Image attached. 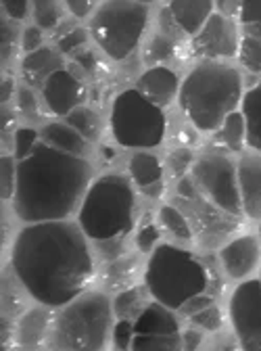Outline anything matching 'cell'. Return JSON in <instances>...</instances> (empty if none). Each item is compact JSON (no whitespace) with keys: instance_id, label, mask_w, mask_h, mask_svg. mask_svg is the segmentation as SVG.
I'll use <instances>...</instances> for the list:
<instances>
[{"instance_id":"4","label":"cell","mask_w":261,"mask_h":351,"mask_svg":"<svg viewBox=\"0 0 261 351\" xmlns=\"http://www.w3.org/2000/svg\"><path fill=\"white\" fill-rule=\"evenodd\" d=\"M113 301L103 291H86L55 316L49 347L59 351H101L113 337Z\"/></svg>"},{"instance_id":"1","label":"cell","mask_w":261,"mask_h":351,"mask_svg":"<svg viewBox=\"0 0 261 351\" xmlns=\"http://www.w3.org/2000/svg\"><path fill=\"white\" fill-rule=\"evenodd\" d=\"M82 226L69 219L27 224L11 249V268L25 293L49 307H63L95 278V253Z\"/></svg>"},{"instance_id":"7","label":"cell","mask_w":261,"mask_h":351,"mask_svg":"<svg viewBox=\"0 0 261 351\" xmlns=\"http://www.w3.org/2000/svg\"><path fill=\"white\" fill-rule=\"evenodd\" d=\"M111 132L121 147L155 149L167 134V119L159 105L149 101L138 88H129L113 101Z\"/></svg>"},{"instance_id":"49","label":"cell","mask_w":261,"mask_h":351,"mask_svg":"<svg viewBox=\"0 0 261 351\" xmlns=\"http://www.w3.org/2000/svg\"><path fill=\"white\" fill-rule=\"evenodd\" d=\"M97 0H65L67 9L75 15V17H86L90 15V11L95 9Z\"/></svg>"},{"instance_id":"48","label":"cell","mask_w":261,"mask_h":351,"mask_svg":"<svg viewBox=\"0 0 261 351\" xmlns=\"http://www.w3.org/2000/svg\"><path fill=\"white\" fill-rule=\"evenodd\" d=\"M217 13L224 17H240L243 11V0H217Z\"/></svg>"},{"instance_id":"37","label":"cell","mask_w":261,"mask_h":351,"mask_svg":"<svg viewBox=\"0 0 261 351\" xmlns=\"http://www.w3.org/2000/svg\"><path fill=\"white\" fill-rule=\"evenodd\" d=\"M0 186H3V199H13L17 186V165L13 157L3 155L0 159Z\"/></svg>"},{"instance_id":"8","label":"cell","mask_w":261,"mask_h":351,"mask_svg":"<svg viewBox=\"0 0 261 351\" xmlns=\"http://www.w3.org/2000/svg\"><path fill=\"white\" fill-rule=\"evenodd\" d=\"M149 9L140 0H105L90 19V34L115 61L132 55L145 34Z\"/></svg>"},{"instance_id":"24","label":"cell","mask_w":261,"mask_h":351,"mask_svg":"<svg viewBox=\"0 0 261 351\" xmlns=\"http://www.w3.org/2000/svg\"><path fill=\"white\" fill-rule=\"evenodd\" d=\"M40 141H45L49 147L69 153V155H77L84 157L86 149H88V141H86L75 128H71L69 123H49L42 128L40 132Z\"/></svg>"},{"instance_id":"18","label":"cell","mask_w":261,"mask_h":351,"mask_svg":"<svg viewBox=\"0 0 261 351\" xmlns=\"http://www.w3.org/2000/svg\"><path fill=\"white\" fill-rule=\"evenodd\" d=\"M136 88L149 101H153L159 107H165L178 97L180 80L167 67H151L138 77Z\"/></svg>"},{"instance_id":"28","label":"cell","mask_w":261,"mask_h":351,"mask_svg":"<svg viewBox=\"0 0 261 351\" xmlns=\"http://www.w3.org/2000/svg\"><path fill=\"white\" fill-rule=\"evenodd\" d=\"M240 65L253 73H261V23H243L238 40Z\"/></svg>"},{"instance_id":"22","label":"cell","mask_w":261,"mask_h":351,"mask_svg":"<svg viewBox=\"0 0 261 351\" xmlns=\"http://www.w3.org/2000/svg\"><path fill=\"white\" fill-rule=\"evenodd\" d=\"M167 9L184 34H197L213 15V0H169Z\"/></svg>"},{"instance_id":"45","label":"cell","mask_w":261,"mask_h":351,"mask_svg":"<svg viewBox=\"0 0 261 351\" xmlns=\"http://www.w3.org/2000/svg\"><path fill=\"white\" fill-rule=\"evenodd\" d=\"M243 23H261V0H243Z\"/></svg>"},{"instance_id":"53","label":"cell","mask_w":261,"mask_h":351,"mask_svg":"<svg viewBox=\"0 0 261 351\" xmlns=\"http://www.w3.org/2000/svg\"><path fill=\"white\" fill-rule=\"evenodd\" d=\"M13 123V111L9 109V105H3V134L7 136V130Z\"/></svg>"},{"instance_id":"38","label":"cell","mask_w":261,"mask_h":351,"mask_svg":"<svg viewBox=\"0 0 261 351\" xmlns=\"http://www.w3.org/2000/svg\"><path fill=\"white\" fill-rule=\"evenodd\" d=\"M86 42H88V34H86V29L73 27L57 40V49L65 55H77L86 47Z\"/></svg>"},{"instance_id":"30","label":"cell","mask_w":261,"mask_h":351,"mask_svg":"<svg viewBox=\"0 0 261 351\" xmlns=\"http://www.w3.org/2000/svg\"><path fill=\"white\" fill-rule=\"evenodd\" d=\"M159 224H161V228L167 232V234H171L173 239H178V241H192L195 237H192V228H190V224H188V219H186V215L176 207V205H163L161 209H159Z\"/></svg>"},{"instance_id":"27","label":"cell","mask_w":261,"mask_h":351,"mask_svg":"<svg viewBox=\"0 0 261 351\" xmlns=\"http://www.w3.org/2000/svg\"><path fill=\"white\" fill-rule=\"evenodd\" d=\"M243 115L247 121V147L261 153V80L245 93Z\"/></svg>"},{"instance_id":"19","label":"cell","mask_w":261,"mask_h":351,"mask_svg":"<svg viewBox=\"0 0 261 351\" xmlns=\"http://www.w3.org/2000/svg\"><path fill=\"white\" fill-rule=\"evenodd\" d=\"M59 69H63L61 51H55L49 47H40L38 51L27 53L21 63V75L25 84L34 88H45L47 80Z\"/></svg>"},{"instance_id":"15","label":"cell","mask_w":261,"mask_h":351,"mask_svg":"<svg viewBox=\"0 0 261 351\" xmlns=\"http://www.w3.org/2000/svg\"><path fill=\"white\" fill-rule=\"evenodd\" d=\"M42 97L53 113L69 115L84 101V86L73 71L59 69L47 80L45 88H42Z\"/></svg>"},{"instance_id":"50","label":"cell","mask_w":261,"mask_h":351,"mask_svg":"<svg viewBox=\"0 0 261 351\" xmlns=\"http://www.w3.org/2000/svg\"><path fill=\"white\" fill-rule=\"evenodd\" d=\"M73 59H75L77 67H82L86 73H95V71H97V67H99V61H97V57H95L90 51L77 53V55H73Z\"/></svg>"},{"instance_id":"12","label":"cell","mask_w":261,"mask_h":351,"mask_svg":"<svg viewBox=\"0 0 261 351\" xmlns=\"http://www.w3.org/2000/svg\"><path fill=\"white\" fill-rule=\"evenodd\" d=\"M240 34L230 17L213 13L192 38V55L201 59H232L238 55Z\"/></svg>"},{"instance_id":"36","label":"cell","mask_w":261,"mask_h":351,"mask_svg":"<svg viewBox=\"0 0 261 351\" xmlns=\"http://www.w3.org/2000/svg\"><path fill=\"white\" fill-rule=\"evenodd\" d=\"M197 328L205 330V332H217V330H222L224 328V314L222 310L217 307L215 303L205 307V310H201L199 314L190 316L188 318Z\"/></svg>"},{"instance_id":"34","label":"cell","mask_w":261,"mask_h":351,"mask_svg":"<svg viewBox=\"0 0 261 351\" xmlns=\"http://www.w3.org/2000/svg\"><path fill=\"white\" fill-rule=\"evenodd\" d=\"M161 239V228L157 226V222L153 219V215H145L142 222L138 226L136 232V247L140 253H153L157 243Z\"/></svg>"},{"instance_id":"29","label":"cell","mask_w":261,"mask_h":351,"mask_svg":"<svg viewBox=\"0 0 261 351\" xmlns=\"http://www.w3.org/2000/svg\"><path fill=\"white\" fill-rule=\"evenodd\" d=\"M65 119L88 143H97L101 138L103 123H101V117H99L97 111H92L88 107H75L69 115H65Z\"/></svg>"},{"instance_id":"26","label":"cell","mask_w":261,"mask_h":351,"mask_svg":"<svg viewBox=\"0 0 261 351\" xmlns=\"http://www.w3.org/2000/svg\"><path fill=\"white\" fill-rule=\"evenodd\" d=\"M151 291L140 285L127 287L123 291H119L113 299V314L117 320H132L136 322L140 318V314L147 310V305L151 303Z\"/></svg>"},{"instance_id":"40","label":"cell","mask_w":261,"mask_h":351,"mask_svg":"<svg viewBox=\"0 0 261 351\" xmlns=\"http://www.w3.org/2000/svg\"><path fill=\"white\" fill-rule=\"evenodd\" d=\"M113 347L115 349H132L134 341V322L132 320H117L113 326Z\"/></svg>"},{"instance_id":"3","label":"cell","mask_w":261,"mask_h":351,"mask_svg":"<svg viewBox=\"0 0 261 351\" xmlns=\"http://www.w3.org/2000/svg\"><path fill=\"white\" fill-rule=\"evenodd\" d=\"M243 97L240 71L205 59L180 84L178 103L199 132H215L243 105Z\"/></svg>"},{"instance_id":"47","label":"cell","mask_w":261,"mask_h":351,"mask_svg":"<svg viewBox=\"0 0 261 351\" xmlns=\"http://www.w3.org/2000/svg\"><path fill=\"white\" fill-rule=\"evenodd\" d=\"M21 47L25 53H34L42 47V32L40 27H27L21 38Z\"/></svg>"},{"instance_id":"17","label":"cell","mask_w":261,"mask_h":351,"mask_svg":"<svg viewBox=\"0 0 261 351\" xmlns=\"http://www.w3.org/2000/svg\"><path fill=\"white\" fill-rule=\"evenodd\" d=\"M184 38V29L178 25V21L173 19L169 9H163L159 13V23L155 29L153 40L149 42L145 59L149 65H157L165 59H169L173 53H176L180 40Z\"/></svg>"},{"instance_id":"10","label":"cell","mask_w":261,"mask_h":351,"mask_svg":"<svg viewBox=\"0 0 261 351\" xmlns=\"http://www.w3.org/2000/svg\"><path fill=\"white\" fill-rule=\"evenodd\" d=\"M188 178L199 189L203 197H207L211 203L222 207L234 215L243 213V201L238 191V169L236 161L228 157V153L209 149L203 155H199L188 171Z\"/></svg>"},{"instance_id":"33","label":"cell","mask_w":261,"mask_h":351,"mask_svg":"<svg viewBox=\"0 0 261 351\" xmlns=\"http://www.w3.org/2000/svg\"><path fill=\"white\" fill-rule=\"evenodd\" d=\"M195 159H197V157H195L192 151L186 149V147L173 149V151L167 155V159H165V169H167V173H169V178H171V180H182L184 176H188V171H190Z\"/></svg>"},{"instance_id":"35","label":"cell","mask_w":261,"mask_h":351,"mask_svg":"<svg viewBox=\"0 0 261 351\" xmlns=\"http://www.w3.org/2000/svg\"><path fill=\"white\" fill-rule=\"evenodd\" d=\"M125 234L123 237H111V239H99V241H92V253L103 261H113L121 255H125Z\"/></svg>"},{"instance_id":"14","label":"cell","mask_w":261,"mask_h":351,"mask_svg":"<svg viewBox=\"0 0 261 351\" xmlns=\"http://www.w3.org/2000/svg\"><path fill=\"white\" fill-rule=\"evenodd\" d=\"M243 213L251 222H261V153H240L236 161Z\"/></svg>"},{"instance_id":"44","label":"cell","mask_w":261,"mask_h":351,"mask_svg":"<svg viewBox=\"0 0 261 351\" xmlns=\"http://www.w3.org/2000/svg\"><path fill=\"white\" fill-rule=\"evenodd\" d=\"M17 109L25 119H36L38 117V101L29 88H19L17 93Z\"/></svg>"},{"instance_id":"39","label":"cell","mask_w":261,"mask_h":351,"mask_svg":"<svg viewBox=\"0 0 261 351\" xmlns=\"http://www.w3.org/2000/svg\"><path fill=\"white\" fill-rule=\"evenodd\" d=\"M36 145H38V132L36 130L21 128V130L15 132V143H13V147H15V157L19 161L25 159L36 149Z\"/></svg>"},{"instance_id":"20","label":"cell","mask_w":261,"mask_h":351,"mask_svg":"<svg viewBox=\"0 0 261 351\" xmlns=\"http://www.w3.org/2000/svg\"><path fill=\"white\" fill-rule=\"evenodd\" d=\"M134 335H163V337H178L180 324L173 316V310L159 301L147 305V310L134 322Z\"/></svg>"},{"instance_id":"52","label":"cell","mask_w":261,"mask_h":351,"mask_svg":"<svg viewBox=\"0 0 261 351\" xmlns=\"http://www.w3.org/2000/svg\"><path fill=\"white\" fill-rule=\"evenodd\" d=\"M3 105H9V101H11V97H13V80L11 77H5L3 80Z\"/></svg>"},{"instance_id":"21","label":"cell","mask_w":261,"mask_h":351,"mask_svg":"<svg viewBox=\"0 0 261 351\" xmlns=\"http://www.w3.org/2000/svg\"><path fill=\"white\" fill-rule=\"evenodd\" d=\"M140 259L136 255H121L113 261H107L103 274H101V282L105 291H123L127 287H134L140 278Z\"/></svg>"},{"instance_id":"43","label":"cell","mask_w":261,"mask_h":351,"mask_svg":"<svg viewBox=\"0 0 261 351\" xmlns=\"http://www.w3.org/2000/svg\"><path fill=\"white\" fill-rule=\"evenodd\" d=\"M15 38H17V32L13 27L11 21L3 19V36H0V49H3V65L7 67L15 55Z\"/></svg>"},{"instance_id":"13","label":"cell","mask_w":261,"mask_h":351,"mask_svg":"<svg viewBox=\"0 0 261 351\" xmlns=\"http://www.w3.org/2000/svg\"><path fill=\"white\" fill-rule=\"evenodd\" d=\"M220 263L224 272L243 280L261 266V239L255 234H240L220 247Z\"/></svg>"},{"instance_id":"9","label":"cell","mask_w":261,"mask_h":351,"mask_svg":"<svg viewBox=\"0 0 261 351\" xmlns=\"http://www.w3.org/2000/svg\"><path fill=\"white\" fill-rule=\"evenodd\" d=\"M173 205L186 215L192 228V237L205 251L222 247L224 241L236 234L243 226L240 215H234L222 207H217L207 197H203L188 176L178 180Z\"/></svg>"},{"instance_id":"5","label":"cell","mask_w":261,"mask_h":351,"mask_svg":"<svg viewBox=\"0 0 261 351\" xmlns=\"http://www.w3.org/2000/svg\"><path fill=\"white\" fill-rule=\"evenodd\" d=\"M136 222V195L125 176L105 173L86 191L77 224L90 241L123 237Z\"/></svg>"},{"instance_id":"32","label":"cell","mask_w":261,"mask_h":351,"mask_svg":"<svg viewBox=\"0 0 261 351\" xmlns=\"http://www.w3.org/2000/svg\"><path fill=\"white\" fill-rule=\"evenodd\" d=\"M32 13L40 29H55L61 21V7L57 0H32Z\"/></svg>"},{"instance_id":"54","label":"cell","mask_w":261,"mask_h":351,"mask_svg":"<svg viewBox=\"0 0 261 351\" xmlns=\"http://www.w3.org/2000/svg\"><path fill=\"white\" fill-rule=\"evenodd\" d=\"M140 3H145V5H149V3H153V0H140Z\"/></svg>"},{"instance_id":"2","label":"cell","mask_w":261,"mask_h":351,"mask_svg":"<svg viewBox=\"0 0 261 351\" xmlns=\"http://www.w3.org/2000/svg\"><path fill=\"white\" fill-rule=\"evenodd\" d=\"M92 167L84 157L69 155L40 141L17 165L13 209L25 224L67 219L90 186Z\"/></svg>"},{"instance_id":"46","label":"cell","mask_w":261,"mask_h":351,"mask_svg":"<svg viewBox=\"0 0 261 351\" xmlns=\"http://www.w3.org/2000/svg\"><path fill=\"white\" fill-rule=\"evenodd\" d=\"M27 7H29V0H3V9L15 21L27 17Z\"/></svg>"},{"instance_id":"16","label":"cell","mask_w":261,"mask_h":351,"mask_svg":"<svg viewBox=\"0 0 261 351\" xmlns=\"http://www.w3.org/2000/svg\"><path fill=\"white\" fill-rule=\"evenodd\" d=\"M53 322H55V314L51 312L49 305H38L32 307L25 314L19 316L17 324H15V341L19 347H27V349H36L40 345L49 343L51 330H53Z\"/></svg>"},{"instance_id":"25","label":"cell","mask_w":261,"mask_h":351,"mask_svg":"<svg viewBox=\"0 0 261 351\" xmlns=\"http://www.w3.org/2000/svg\"><path fill=\"white\" fill-rule=\"evenodd\" d=\"M127 169H129V176H132V182L140 189V191H147L155 184H161V178H163V163L157 155L153 153H147V151H138L129 157V163H127Z\"/></svg>"},{"instance_id":"31","label":"cell","mask_w":261,"mask_h":351,"mask_svg":"<svg viewBox=\"0 0 261 351\" xmlns=\"http://www.w3.org/2000/svg\"><path fill=\"white\" fill-rule=\"evenodd\" d=\"M23 291H25V287L19 282L15 272L3 274V316L17 318L23 312V307H25Z\"/></svg>"},{"instance_id":"11","label":"cell","mask_w":261,"mask_h":351,"mask_svg":"<svg viewBox=\"0 0 261 351\" xmlns=\"http://www.w3.org/2000/svg\"><path fill=\"white\" fill-rule=\"evenodd\" d=\"M232 330L245 351H261V278L243 280L228 305Z\"/></svg>"},{"instance_id":"6","label":"cell","mask_w":261,"mask_h":351,"mask_svg":"<svg viewBox=\"0 0 261 351\" xmlns=\"http://www.w3.org/2000/svg\"><path fill=\"white\" fill-rule=\"evenodd\" d=\"M145 285L155 301L180 310L192 295L209 291L211 272L190 251L176 245H157L147 263Z\"/></svg>"},{"instance_id":"42","label":"cell","mask_w":261,"mask_h":351,"mask_svg":"<svg viewBox=\"0 0 261 351\" xmlns=\"http://www.w3.org/2000/svg\"><path fill=\"white\" fill-rule=\"evenodd\" d=\"M215 303V297L211 295V293H199V295H192L188 301H184L182 305H180V314L182 316H186V318H190V316H195V314H199L201 310H205V307H209V305H213Z\"/></svg>"},{"instance_id":"41","label":"cell","mask_w":261,"mask_h":351,"mask_svg":"<svg viewBox=\"0 0 261 351\" xmlns=\"http://www.w3.org/2000/svg\"><path fill=\"white\" fill-rule=\"evenodd\" d=\"M171 141L178 143V145H195L199 141V134H197V128L195 123L184 115V121H173V134H171Z\"/></svg>"},{"instance_id":"23","label":"cell","mask_w":261,"mask_h":351,"mask_svg":"<svg viewBox=\"0 0 261 351\" xmlns=\"http://www.w3.org/2000/svg\"><path fill=\"white\" fill-rule=\"evenodd\" d=\"M247 147V121L243 111H234L213 132L211 149L222 153H240Z\"/></svg>"},{"instance_id":"51","label":"cell","mask_w":261,"mask_h":351,"mask_svg":"<svg viewBox=\"0 0 261 351\" xmlns=\"http://www.w3.org/2000/svg\"><path fill=\"white\" fill-rule=\"evenodd\" d=\"M201 343H203V335H201V330H197V328H188V330H184L182 332V349H197V347H201Z\"/></svg>"}]
</instances>
